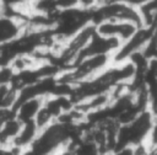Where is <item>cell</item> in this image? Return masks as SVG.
<instances>
[{"label":"cell","instance_id":"cell-5","mask_svg":"<svg viewBox=\"0 0 157 155\" xmlns=\"http://www.w3.org/2000/svg\"><path fill=\"white\" fill-rule=\"evenodd\" d=\"M2 7H4V6H2V4H1V1H0V12L2 11Z\"/></svg>","mask_w":157,"mask_h":155},{"label":"cell","instance_id":"cell-2","mask_svg":"<svg viewBox=\"0 0 157 155\" xmlns=\"http://www.w3.org/2000/svg\"><path fill=\"white\" fill-rule=\"evenodd\" d=\"M40 128L37 125L36 121H27L22 122V125L20 128L18 134L16 135L15 140L12 141V145L10 148L11 153H21L25 154L28 151L33 141L39 134Z\"/></svg>","mask_w":157,"mask_h":155},{"label":"cell","instance_id":"cell-1","mask_svg":"<svg viewBox=\"0 0 157 155\" xmlns=\"http://www.w3.org/2000/svg\"><path fill=\"white\" fill-rule=\"evenodd\" d=\"M96 31L103 36L108 37H115L120 39L121 42L129 39L140 27L139 25L129 21H113V20H107V21H101L94 25Z\"/></svg>","mask_w":157,"mask_h":155},{"label":"cell","instance_id":"cell-4","mask_svg":"<svg viewBox=\"0 0 157 155\" xmlns=\"http://www.w3.org/2000/svg\"><path fill=\"white\" fill-rule=\"evenodd\" d=\"M108 1V0H107ZM115 1H121V2H125V4H128V5H131V6H134V7H137V9H140L141 6H144V5H146L148 1H151V0H115Z\"/></svg>","mask_w":157,"mask_h":155},{"label":"cell","instance_id":"cell-3","mask_svg":"<svg viewBox=\"0 0 157 155\" xmlns=\"http://www.w3.org/2000/svg\"><path fill=\"white\" fill-rule=\"evenodd\" d=\"M44 98L45 97L43 96H27L18 98L17 103L15 105L16 117L21 122L34 121V118L37 117L39 109L44 103Z\"/></svg>","mask_w":157,"mask_h":155}]
</instances>
